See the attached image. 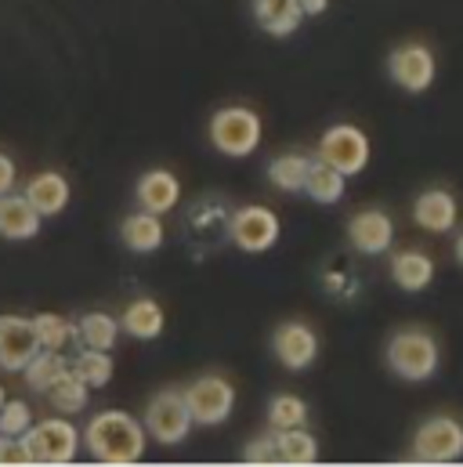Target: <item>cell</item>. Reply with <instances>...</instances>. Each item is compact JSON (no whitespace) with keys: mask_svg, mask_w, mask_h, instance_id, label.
<instances>
[{"mask_svg":"<svg viewBox=\"0 0 463 467\" xmlns=\"http://www.w3.org/2000/svg\"><path fill=\"white\" fill-rule=\"evenodd\" d=\"M87 453L98 464H138L145 457V424L134 420L123 410H102L87 420V428L80 431Z\"/></svg>","mask_w":463,"mask_h":467,"instance_id":"obj_1","label":"cell"},{"mask_svg":"<svg viewBox=\"0 0 463 467\" xmlns=\"http://www.w3.org/2000/svg\"><path fill=\"white\" fill-rule=\"evenodd\" d=\"M438 345L427 330H398L387 341V366L406 380H427L438 369Z\"/></svg>","mask_w":463,"mask_h":467,"instance_id":"obj_2","label":"cell"},{"mask_svg":"<svg viewBox=\"0 0 463 467\" xmlns=\"http://www.w3.org/2000/svg\"><path fill=\"white\" fill-rule=\"evenodd\" d=\"M26 442L33 450V461L36 464H51V467L73 464L77 453H80V431L62 413L58 417H47V420H33V428L26 431Z\"/></svg>","mask_w":463,"mask_h":467,"instance_id":"obj_3","label":"cell"},{"mask_svg":"<svg viewBox=\"0 0 463 467\" xmlns=\"http://www.w3.org/2000/svg\"><path fill=\"white\" fill-rule=\"evenodd\" d=\"M211 141L218 152H225L232 160H242L261 145V117L246 106L218 109L211 119Z\"/></svg>","mask_w":463,"mask_h":467,"instance_id":"obj_4","label":"cell"},{"mask_svg":"<svg viewBox=\"0 0 463 467\" xmlns=\"http://www.w3.org/2000/svg\"><path fill=\"white\" fill-rule=\"evenodd\" d=\"M192 431V413L185 406V395L167 388L159 391L145 410V435H152L159 446H181Z\"/></svg>","mask_w":463,"mask_h":467,"instance_id":"obj_5","label":"cell"},{"mask_svg":"<svg viewBox=\"0 0 463 467\" xmlns=\"http://www.w3.org/2000/svg\"><path fill=\"white\" fill-rule=\"evenodd\" d=\"M463 457V424L453 417H431L413 435L417 464H453Z\"/></svg>","mask_w":463,"mask_h":467,"instance_id":"obj_6","label":"cell"},{"mask_svg":"<svg viewBox=\"0 0 463 467\" xmlns=\"http://www.w3.org/2000/svg\"><path fill=\"white\" fill-rule=\"evenodd\" d=\"M181 395L192 413V424H203V428L225 424L232 417V406H235V391L225 377H200Z\"/></svg>","mask_w":463,"mask_h":467,"instance_id":"obj_7","label":"cell"},{"mask_svg":"<svg viewBox=\"0 0 463 467\" xmlns=\"http://www.w3.org/2000/svg\"><path fill=\"white\" fill-rule=\"evenodd\" d=\"M319 160L337 167L345 178H351V174L365 171V163H369V138L358 127H351V123H337V127H330L323 134Z\"/></svg>","mask_w":463,"mask_h":467,"instance_id":"obj_8","label":"cell"},{"mask_svg":"<svg viewBox=\"0 0 463 467\" xmlns=\"http://www.w3.org/2000/svg\"><path fill=\"white\" fill-rule=\"evenodd\" d=\"M229 235L239 250H246V254H264V250H272L275 239H279V218H275V211H268V207H242V211L232 214Z\"/></svg>","mask_w":463,"mask_h":467,"instance_id":"obj_9","label":"cell"},{"mask_svg":"<svg viewBox=\"0 0 463 467\" xmlns=\"http://www.w3.org/2000/svg\"><path fill=\"white\" fill-rule=\"evenodd\" d=\"M387 73L398 88H406L409 95H420L435 84V55L424 44H402L391 51Z\"/></svg>","mask_w":463,"mask_h":467,"instance_id":"obj_10","label":"cell"},{"mask_svg":"<svg viewBox=\"0 0 463 467\" xmlns=\"http://www.w3.org/2000/svg\"><path fill=\"white\" fill-rule=\"evenodd\" d=\"M40 351L33 319L26 316H0V369L22 373V366Z\"/></svg>","mask_w":463,"mask_h":467,"instance_id":"obj_11","label":"cell"},{"mask_svg":"<svg viewBox=\"0 0 463 467\" xmlns=\"http://www.w3.org/2000/svg\"><path fill=\"white\" fill-rule=\"evenodd\" d=\"M272 351L286 369H308L319 355V337L304 323H283L272 337Z\"/></svg>","mask_w":463,"mask_h":467,"instance_id":"obj_12","label":"cell"},{"mask_svg":"<svg viewBox=\"0 0 463 467\" xmlns=\"http://www.w3.org/2000/svg\"><path fill=\"white\" fill-rule=\"evenodd\" d=\"M44 218L36 214V207L18 196V192H4L0 196V239L7 243H29L40 235Z\"/></svg>","mask_w":463,"mask_h":467,"instance_id":"obj_13","label":"cell"},{"mask_svg":"<svg viewBox=\"0 0 463 467\" xmlns=\"http://www.w3.org/2000/svg\"><path fill=\"white\" fill-rule=\"evenodd\" d=\"M347 239L358 254H384L395 239V225L384 211H358L347 222Z\"/></svg>","mask_w":463,"mask_h":467,"instance_id":"obj_14","label":"cell"},{"mask_svg":"<svg viewBox=\"0 0 463 467\" xmlns=\"http://www.w3.org/2000/svg\"><path fill=\"white\" fill-rule=\"evenodd\" d=\"M22 196L36 207V214H40V218H58V214L69 207L73 189H69L66 174H58V171H44V174H36V178L26 185V192H22Z\"/></svg>","mask_w":463,"mask_h":467,"instance_id":"obj_15","label":"cell"},{"mask_svg":"<svg viewBox=\"0 0 463 467\" xmlns=\"http://www.w3.org/2000/svg\"><path fill=\"white\" fill-rule=\"evenodd\" d=\"M457 200L446 189H427L420 192V200L413 203V218L424 233H453L457 229Z\"/></svg>","mask_w":463,"mask_h":467,"instance_id":"obj_16","label":"cell"},{"mask_svg":"<svg viewBox=\"0 0 463 467\" xmlns=\"http://www.w3.org/2000/svg\"><path fill=\"white\" fill-rule=\"evenodd\" d=\"M178 200H181V182L170 171H149V174H141V182H138V203H141V211L167 214V211L178 207Z\"/></svg>","mask_w":463,"mask_h":467,"instance_id":"obj_17","label":"cell"},{"mask_svg":"<svg viewBox=\"0 0 463 467\" xmlns=\"http://www.w3.org/2000/svg\"><path fill=\"white\" fill-rule=\"evenodd\" d=\"M119 239H123V246L134 250V254H152V250L163 246V222H159V214H152V211H138V214L123 218Z\"/></svg>","mask_w":463,"mask_h":467,"instance_id":"obj_18","label":"cell"},{"mask_svg":"<svg viewBox=\"0 0 463 467\" xmlns=\"http://www.w3.org/2000/svg\"><path fill=\"white\" fill-rule=\"evenodd\" d=\"M391 279L409 294L427 290V283L435 279V261L424 250H402L391 257Z\"/></svg>","mask_w":463,"mask_h":467,"instance_id":"obj_19","label":"cell"},{"mask_svg":"<svg viewBox=\"0 0 463 467\" xmlns=\"http://www.w3.org/2000/svg\"><path fill=\"white\" fill-rule=\"evenodd\" d=\"M119 330L130 334V337H138V341H152V337L163 334V308L152 297H138L119 316Z\"/></svg>","mask_w":463,"mask_h":467,"instance_id":"obj_20","label":"cell"},{"mask_svg":"<svg viewBox=\"0 0 463 467\" xmlns=\"http://www.w3.org/2000/svg\"><path fill=\"white\" fill-rule=\"evenodd\" d=\"M253 15L272 36H290L304 18L297 0H253Z\"/></svg>","mask_w":463,"mask_h":467,"instance_id":"obj_21","label":"cell"},{"mask_svg":"<svg viewBox=\"0 0 463 467\" xmlns=\"http://www.w3.org/2000/svg\"><path fill=\"white\" fill-rule=\"evenodd\" d=\"M69 369V358L62 351H51V348H40L26 366H22V380L29 384V391H47L62 373Z\"/></svg>","mask_w":463,"mask_h":467,"instance_id":"obj_22","label":"cell"},{"mask_svg":"<svg viewBox=\"0 0 463 467\" xmlns=\"http://www.w3.org/2000/svg\"><path fill=\"white\" fill-rule=\"evenodd\" d=\"M47 402L62 413V417H69V413H80V410H87V399H91V388L73 373V369H66L47 391Z\"/></svg>","mask_w":463,"mask_h":467,"instance_id":"obj_23","label":"cell"},{"mask_svg":"<svg viewBox=\"0 0 463 467\" xmlns=\"http://www.w3.org/2000/svg\"><path fill=\"white\" fill-rule=\"evenodd\" d=\"M275 453H279V464L308 467L319 461V442L304 428H286L275 435Z\"/></svg>","mask_w":463,"mask_h":467,"instance_id":"obj_24","label":"cell"},{"mask_svg":"<svg viewBox=\"0 0 463 467\" xmlns=\"http://www.w3.org/2000/svg\"><path fill=\"white\" fill-rule=\"evenodd\" d=\"M77 341L84 348H98V351H113L119 341V319L106 316V312H87L80 323H77Z\"/></svg>","mask_w":463,"mask_h":467,"instance_id":"obj_25","label":"cell"},{"mask_svg":"<svg viewBox=\"0 0 463 467\" xmlns=\"http://www.w3.org/2000/svg\"><path fill=\"white\" fill-rule=\"evenodd\" d=\"M304 192L315 200V203H337L345 196V174L323 160H312L308 167V178H304Z\"/></svg>","mask_w":463,"mask_h":467,"instance_id":"obj_26","label":"cell"},{"mask_svg":"<svg viewBox=\"0 0 463 467\" xmlns=\"http://www.w3.org/2000/svg\"><path fill=\"white\" fill-rule=\"evenodd\" d=\"M308 167L312 160L301 156V152H286V156H275L268 163V182L283 192H301L304 189V178H308Z\"/></svg>","mask_w":463,"mask_h":467,"instance_id":"obj_27","label":"cell"},{"mask_svg":"<svg viewBox=\"0 0 463 467\" xmlns=\"http://www.w3.org/2000/svg\"><path fill=\"white\" fill-rule=\"evenodd\" d=\"M33 330H36L40 348L66 351L73 341H77V323H73V319H66V316H55V312L33 316Z\"/></svg>","mask_w":463,"mask_h":467,"instance_id":"obj_28","label":"cell"},{"mask_svg":"<svg viewBox=\"0 0 463 467\" xmlns=\"http://www.w3.org/2000/svg\"><path fill=\"white\" fill-rule=\"evenodd\" d=\"M69 369L87 384V388H106L109 380H113V355L109 351H98V348H84L73 362H69Z\"/></svg>","mask_w":463,"mask_h":467,"instance_id":"obj_29","label":"cell"},{"mask_svg":"<svg viewBox=\"0 0 463 467\" xmlns=\"http://www.w3.org/2000/svg\"><path fill=\"white\" fill-rule=\"evenodd\" d=\"M304 420H308L304 399H297V395H275V399L268 402V424H272L275 431L304 428Z\"/></svg>","mask_w":463,"mask_h":467,"instance_id":"obj_30","label":"cell"},{"mask_svg":"<svg viewBox=\"0 0 463 467\" xmlns=\"http://www.w3.org/2000/svg\"><path fill=\"white\" fill-rule=\"evenodd\" d=\"M33 428V406L22 399L0 402V435H26Z\"/></svg>","mask_w":463,"mask_h":467,"instance_id":"obj_31","label":"cell"},{"mask_svg":"<svg viewBox=\"0 0 463 467\" xmlns=\"http://www.w3.org/2000/svg\"><path fill=\"white\" fill-rule=\"evenodd\" d=\"M33 461V450L26 442V435H0V467H29Z\"/></svg>","mask_w":463,"mask_h":467,"instance_id":"obj_32","label":"cell"},{"mask_svg":"<svg viewBox=\"0 0 463 467\" xmlns=\"http://www.w3.org/2000/svg\"><path fill=\"white\" fill-rule=\"evenodd\" d=\"M242 464H257V467H268V464H279V453H275V439H257L242 450Z\"/></svg>","mask_w":463,"mask_h":467,"instance_id":"obj_33","label":"cell"},{"mask_svg":"<svg viewBox=\"0 0 463 467\" xmlns=\"http://www.w3.org/2000/svg\"><path fill=\"white\" fill-rule=\"evenodd\" d=\"M15 189V160L7 152H0V196Z\"/></svg>","mask_w":463,"mask_h":467,"instance_id":"obj_34","label":"cell"},{"mask_svg":"<svg viewBox=\"0 0 463 467\" xmlns=\"http://www.w3.org/2000/svg\"><path fill=\"white\" fill-rule=\"evenodd\" d=\"M297 4H301L304 15H323V11L330 7V0H297Z\"/></svg>","mask_w":463,"mask_h":467,"instance_id":"obj_35","label":"cell"},{"mask_svg":"<svg viewBox=\"0 0 463 467\" xmlns=\"http://www.w3.org/2000/svg\"><path fill=\"white\" fill-rule=\"evenodd\" d=\"M457 257H460V265H463V233H460V239H457Z\"/></svg>","mask_w":463,"mask_h":467,"instance_id":"obj_36","label":"cell"},{"mask_svg":"<svg viewBox=\"0 0 463 467\" xmlns=\"http://www.w3.org/2000/svg\"><path fill=\"white\" fill-rule=\"evenodd\" d=\"M4 399H7V395H4V388H0V402H4Z\"/></svg>","mask_w":463,"mask_h":467,"instance_id":"obj_37","label":"cell"}]
</instances>
